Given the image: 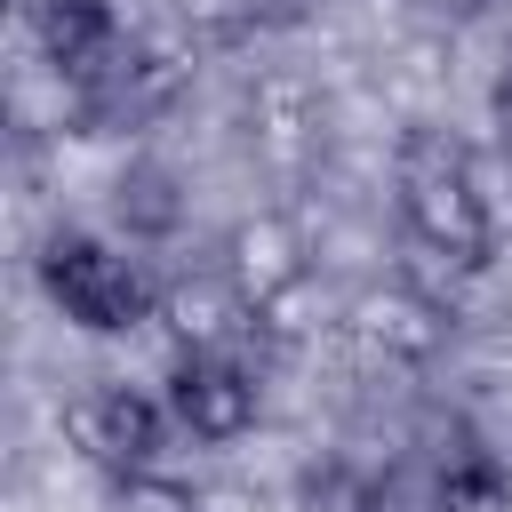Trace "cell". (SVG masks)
<instances>
[{
  "label": "cell",
  "mask_w": 512,
  "mask_h": 512,
  "mask_svg": "<svg viewBox=\"0 0 512 512\" xmlns=\"http://www.w3.org/2000/svg\"><path fill=\"white\" fill-rule=\"evenodd\" d=\"M392 192H400V224L416 232V248H432L456 272H480L496 256V208L480 192V160L456 128L416 120L392 144Z\"/></svg>",
  "instance_id": "1"
},
{
  "label": "cell",
  "mask_w": 512,
  "mask_h": 512,
  "mask_svg": "<svg viewBox=\"0 0 512 512\" xmlns=\"http://www.w3.org/2000/svg\"><path fill=\"white\" fill-rule=\"evenodd\" d=\"M40 296L88 336H128V328L160 320V280L144 272V256H128L120 240H96V232L40 240Z\"/></svg>",
  "instance_id": "2"
},
{
  "label": "cell",
  "mask_w": 512,
  "mask_h": 512,
  "mask_svg": "<svg viewBox=\"0 0 512 512\" xmlns=\"http://www.w3.org/2000/svg\"><path fill=\"white\" fill-rule=\"evenodd\" d=\"M168 400H152V392H136V384H88V392H72L64 400V440L96 464V472H112V480H128V472H152V456L168 448Z\"/></svg>",
  "instance_id": "3"
},
{
  "label": "cell",
  "mask_w": 512,
  "mask_h": 512,
  "mask_svg": "<svg viewBox=\"0 0 512 512\" xmlns=\"http://www.w3.org/2000/svg\"><path fill=\"white\" fill-rule=\"evenodd\" d=\"M256 408H264V384H256V368L240 352H176V368H168V416H176V432L224 448V440L256 432Z\"/></svg>",
  "instance_id": "4"
},
{
  "label": "cell",
  "mask_w": 512,
  "mask_h": 512,
  "mask_svg": "<svg viewBox=\"0 0 512 512\" xmlns=\"http://www.w3.org/2000/svg\"><path fill=\"white\" fill-rule=\"evenodd\" d=\"M24 24H32V48H40V64L64 80V96L80 104L136 40L120 32V16H112V0H32L24 8Z\"/></svg>",
  "instance_id": "5"
},
{
  "label": "cell",
  "mask_w": 512,
  "mask_h": 512,
  "mask_svg": "<svg viewBox=\"0 0 512 512\" xmlns=\"http://www.w3.org/2000/svg\"><path fill=\"white\" fill-rule=\"evenodd\" d=\"M344 328L360 336V352H376V360H392V368H424V360L448 344L456 320H448L440 296H424V288H408V280H384V288H360V296H352Z\"/></svg>",
  "instance_id": "6"
},
{
  "label": "cell",
  "mask_w": 512,
  "mask_h": 512,
  "mask_svg": "<svg viewBox=\"0 0 512 512\" xmlns=\"http://www.w3.org/2000/svg\"><path fill=\"white\" fill-rule=\"evenodd\" d=\"M224 272H232V288L256 304V320H272V312L312 280V248H304L296 216L264 208V216L232 224V240H224Z\"/></svg>",
  "instance_id": "7"
},
{
  "label": "cell",
  "mask_w": 512,
  "mask_h": 512,
  "mask_svg": "<svg viewBox=\"0 0 512 512\" xmlns=\"http://www.w3.org/2000/svg\"><path fill=\"white\" fill-rule=\"evenodd\" d=\"M160 320L176 328L184 352H240V328H264L256 304L232 288V272H200V280H168L160 288Z\"/></svg>",
  "instance_id": "8"
},
{
  "label": "cell",
  "mask_w": 512,
  "mask_h": 512,
  "mask_svg": "<svg viewBox=\"0 0 512 512\" xmlns=\"http://www.w3.org/2000/svg\"><path fill=\"white\" fill-rule=\"evenodd\" d=\"M424 512H512V472H504V456L480 448L472 432H456V448H448L440 472H432Z\"/></svg>",
  "instance_id": "9"
},
{
  "label": "cell",
  "mask_w": 512,
  "mask_h": 512,
  "mask_svg": "<svg viewBox=\"0 0 512 512\" xmlns=\"http://www.w3.org/2000/svg\"><path fill=\"white\" fill-rule=\"evenodd\" d=\"M176 216H184V200H176V176L168 168H128L120 176V224L136 232V240H152V232H176Z\"/></svg>",
  "instance_id": "10"
},
{
  "label": "cell",
  "mask_w": 512,
  "mask_h": 512,
  "mask_svg": "<svg viewBox=\"0 0 512 512\" xmlns=\"http://www.w3.org/2000/svg\"><path fill=\"white\" fill-rule=\"evenodd\" d=\"M112 512H200V496L176 472H128L112 480Z\"/></svg>",
  "instance_id": "11"
},
{
  "label": "cell",
  "mask_w": 512,
  "mask_h": 512,
  "mask_svg": "<svg viewBox=\"0 0 512 512\" xmlns=\"http://www.w3.org/2000/svg\"><path fill=\"white\" fill-rule=\"evenodd\" d=\"M424 8H432V16H448V24H464V16H480L488 0H424Z\"/></svg>",
  "instance_id": "12"
},
{
  "label": "cell",
  "mask_w": 512,
  "mask_h": 512,
  "mask_svg": "<svg viewBox=\"0 0 512 512\" xmlns=\"http://www.w3.org/2000/svg\"><path fill=\"white\" fill-rule=\"evenodd\" d=\"M192 16H224V8H240V0H184Z\"/></svg>",
  "instance_id": "13"
},
{
  "label": "cell",
  "mask_w": 512,
  "mask_h": 512,
  "mask_svg": "<svg viewBox=\"0 0 512 512\" xmlns=\"http://www.w3.org/2000/svg\"><path fill=\"white\" fill-rule=\"evenodd\" d=\"M496 128H504V168H512V112H504V120H496Z\"/></svg>",
  "instance_id": "14"
}]
</instances>
